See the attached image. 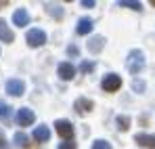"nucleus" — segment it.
Returning <instances> with one entry per match:
<instances>
[{"mask_svg":"<svg viewBox=\"0 0 155 149\" xmlns=\"http://www.w3.org/2000/svg\"><path fill=\"white\" fill-rule=\"evenodd\" d=\"M126 67L130 69V74H138V72H143V67H145V55H143L138 49L130 50L128 59H126Z\"/></svg>","mask_w":155,"mask_h":149,"instance_id":"1","label":"nucleus"},{"mask_svg":"<svg viewBox=\"0 0 155 149\" xmlns=\"http://www.w3.org/2000/svg\"><path fill=\"white\" fill-rule=\"evenodd\" d=\"M25 40H27V44H29L31 49H38V46H42V44H46V34H44L42 29L34 27V29L27 32Z\"/></svg>","mask_w":155,"mask_h":149,"instance_id":"2","label":"nucleus"},{"mask_svg":"<svg viewBox=\"0 0 155 149\" xmlns=\"http://www.w3.org/2000/svg\"><path fill=\"white\" fill-rule=\"evenodd\" d=\"M54 130L65 139V141H74V124L67 120H57L54 122Z\"/></svg>","mask_w":155,"mask_h":149,"instance_id":"3","label":"nucleus"},{"mask_svg":"<svg viewBox=\"0 0 155 149\" xmlns=\"http://www.w3.org/2000/svg\"><path fill=\"white\" fill-rule=\"evenodd\" d=\"M101 86H103V90H107V93H115L122 86V78L117 74H107L103 78V82H101Z\"/></svg>","mask_w":155,"mask_h":149,"instance_id":"4","label":"nucleus"},{"mask_svg":"<svg viewBox=\"0 0 155 149\" xmlns=\"http://www.w3.org/2000/svg\"><path fill=\"white\" fill-rule=\"evenodd\" d=\"M34 122H36V113H34L31 109L21 107V109L17 111V124L19 126H31Z\"/></svg>","mask_w":155,"mask_h":149,"instance_id":"5","label":"nucleus"},{"mask_svg":"<svg viewBox=\"0 0 155 149\" xmlns=\"http://www.w3.org/2000/svg\"><path fill=\"white\" fill-rule=\"evenodd\" d=\"M6 93H8L11 97H21V95L25 93V84H23L21 80H8V82H6Z\"/></svg>","mask_w":155,"mask_h":149,"instance_id":"6","label":"nucleus"},{"mask_svg":"<svg viewBox=\"0 0 155 149\" xmlns=\"http://www.w3.org/2000/svg\"><path fill=\"white\" fill-rule=\"evenodd\" d=\"M13 23L19 25V27L27 25V23H29V13H27L25 8H17V11L13 13Z\"/></svg>","mask_w":155,"mask_h":149,"instance_id":"7","label":"nucleus"},{"mask_svg":"<svg viewBox=\"0 0 155 149\" xmlns=\"http://www.w3.org/2000/svg\"><path fill=\"white\" fill-rule=\"evenodd\" d=\"M134 141L138 143V145H143V147H147V149H155V134H136L134 137Z\"/></svg>","mask_w":155,"mask_h":149,"instance_id":"8","label":"nucleus"},{"mask_svg":"<svg viewBox=\"0 0 155 149\" xmlns=\"http://www.w3.org/2000/svg\"><path fill=\"white\" fill-rule=\"evenodd\" d=\"M76 76V67L71 63H61L59 65V78L61 80H71Z\"/></svg>","mask_w":155,"mask_h":149,"instance_id":"9","label":"nucleus"},{"mask_svg":"<svg viewBox=\"0 0 155 149\" xmlns=\"http://www.w3.org/2000/svg\"><path fill=\"white\" fill-rule=\"evenodd\" d=\"M92 27H94V23H92V19L84 17V19H80V21H78L76 32L80 34V36H86V34H90V32H92Z\"/></svg>","mask_w":155,"mask_h":149,"instance_id":"10","label":"nucleus"},{"mask_svg":"<svg viewBox=\"0 0 155 149\" xmlns=\"http://www.w3.org/2000/svg\"><path fill=\"white\" fill-rule=\"evenodd\" d=\"M0 40H2V42H13V40H15V34L11 32V27L6 25L4 19H0Z\"/></svg>","mask_w":155,"mask_h":149,"instance_id":"11","label":"nucleus"},{"mask_svg":"<svg viewBox=\"0 0 155 149\" xmlns=\"http://www.w3.org/2000/svg\"><path fill=\"white\" fill-rule=\"evenodd\" d=\"M74 107H76L78 113H86V111H90V109L94 107V103H92L90 99H86V97H80V99L76 101V105H74Z\"/></svg>","mask_w":155,"mask_h":149,"instance_id":"12","label":"nucleus"},{"mask_svg":"<svg viewBox=\"0 0 155 149\" xmlns=\"http://www.w3.org/2000/svg\"><path fill=\"white\" fill-rule=\"evenodd\" d=\"M34 139H36L38 143H46V141L51 139V130H48L46 126H38V128L34 130Z\"/></svg>","mask_w":155,"mask_h":149,"instance_id":"13","label":"nucleus"},{"mask_svg":"<svg viewBox=\"0 0 155 149\" xmlns=\"http://www.w3.org/2000/svg\"><path fill=\"white\" fill-rule=\"evenodd\" d=\"M103 44H105L103 36H94V38L88 42V50H90V52H99V50L103 49Z\"/></svg>","mask_w":155,"mask_h":149,"instance_id":"14","label":"nucleus"},{"mask_svg":"<svg viewBox=\"0 0 155 149\" xmlns=\"http://www.w3.org/2000/svg\"><path fill=\"white\" fill-rule=\"evenodd\" d=\"M46 13L52 15L54 19H63V8L59 4H46Z\"/></svg>","mask_w":155,"mask_h":149,"instance_id":"15","label":"nucleus"},{"mask_svg":"<svg viewBox=\"0 0 155 149\" xmlns=\"http://www.w3.org/2000/svg\"><path fill=\"white\" fill-rule=\"evenodd\" d=\"M15 143H17L19 147H23V149L29 147V139H27V134H23V132H17V134H15Z\"/></svg>","mask_w":155,"mask_h":149,"instance_id":"16","label":"nucleus"},{"mask_svg":"<svg viewBox=\"0 0 155 149\" xmlns=\"http://www.w3.org/2000/svg\"><path fill=\"white\" fill-rule=\"evenodd\" d=\"M115 122H117V128H120V130H128L130 128V118L128 116H117Z\"/></svg>","mask_w":155,"mask_h":149,"instance_id":"17","label":"nucleus"},{"mask_svg":"<svg viewBox=\"0 0 155 149\" xmlns=\"http://www.w3.org/2000/svg\"><path fill=\"white\" fill-rule=\"evenodd\" d=\"M117 4L126 6V8H132V11H140V2H134V0H120Z\"/></svg>","mask_w":155,"mask_h":149,"instance_id":"18","label":"nucleus"},{"mask_svg":"<svg viewBox=\"0 0 155 149\" xmlns=\"http://www.w3.org/2000/svg\"><path fill=\"white\" fill-rule=\"evenodd\" d=\"M92 149H111V145L107 141H103V139H99V141L92 143Z\"/></svg>","mask_w":155,"mask_h":149,"instance_id":"19","label":"nucleus"},{"mask_svg":"<svg viewBox=\"0 0 155 149\" xmlns=\"http://www.w3.org/2000/svg\"><path fill=\"white\" fill-rule=\"evenodd\" d=\"M8 113H11V107L4 101H0V118H8Z\"/></svg>","mask_w":155,"mask_h":149,"instance_id":"20","label":"nucleus"},{"mask_svg":"<svg viewBox=\"0 0 155 149\" xmlns=\"http://www.w3.org/2000/svg\"><path fill=\"white\" fill-rule=\"evenodd\" d=\"M92 67H94V65H92V63H90V61H84V63H82V65H80V69H82V72H84V74H88V72H92Z\"/></svg>","mask_w":155,"mask_h":149,"instance_id":"21","label":"nucleus"},{"mask_svg":"<svg viewBox=\"0 0 155 149\" xmlns=\"http://www.w3.org/2000/svg\"><path fill=\"white\" fill-rule=\"evenodd\" d=\"M59 149H76V143H74V141H63V143L59 145Z\"/></svg>","mask_w":155,"mask_h":149,"instance_id":"22","label":"nucleus"},{"mask_svg":"<svg viewBox=\"0 0 155 149\" xmlns=\"http://www.w3.org/2000/svg\"><path fill=\"white\" fill-rule=\"evenodd\" d=\"M82 6H86V8H92V6H94V0H82Z\"/></svg>","mask_w":155,"mask_h":149,"instance_id":"23","label":"nucleus"},{"mask_svg":"<svg viewBox=\"0 0 155 149\" xmlns=\"http://www.w3.org/2000/svg\"><path fill=\"white\" fill-rule=\"evenodd\" d=\"M143 88H145L143 82H134V90H143Z\"/></svg>","mask_w":155,"mask_h":149,"instance_id":"24","label":"nucleus"},{"mask_svg":"<svg viewBox=\"0 0 155 149\" xmlns=\"http://www.w3.org/2000/svg\"><path fill=\"white\" fill-rule=\"evenodd\" d=\"M4 145H6V141H4V132L0 130V147H4Z\"/></svg>","mask_w":155,"mask_h":149,"instance_id":"25","label":"nucleus"},{"mask_svg":"<svg viewBox=\"0 0 155 149\" xmlns=\"http://www.w3.org/2000/svg\"><path fill=\"white\" fill-rule=\"evenodd\" d=\"M67 52H69V55H78V49H76V46H69Z\"/></svg>","mask_w":155,"mask_h":149,"instance_id":"26","label":"nucleus"},{"mask_svg":"<svg viewBox=\"0 0 155 149\" xmlns=\"http://www.w3.org/2000/svg\"><path fill=\"white\" fill-rule=\"evenodd\" d=\"M6 4H8V2H6V0H2V2H0V8H2V6H6Z\"/></svg>","mask_w":155,"mask_h":149,"instance_id":"27","label":"nucleus"}]
</instances>
